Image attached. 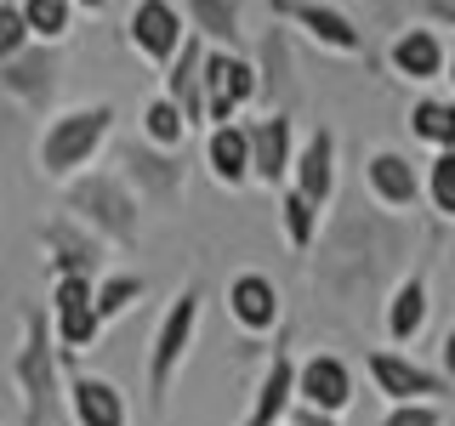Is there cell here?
Instances as JSON below:
<instances>
[{
  "label": "cell",
  "mask_w": 455,
  "mask_h": 426,
  "mask_svg": "<svg viewBox=\"0 0 455 426\" xmlns=\"http://www.w3.org/2000/svg\"><path fill=\"white\" fill-rule=\"evenodd\" d=\"M114 120H120L114 103H75V108L52 114L46 131H40V148H35L40 177L68 182V177H80V170H92V160L103 154V142L114 131Z\"/></svg>",
  "instance_id": "6da1fadb"
},
{
  "label": "cell",
  "mask_w": 455,
  "mask_h": 426,
  "mask_svg": "<svg viewBox=\"0 0 455 426\" xmlns=\"http://www.w3.org/2000/svg\"><path fill=\"white\" fill-rule=\"evenodd\" d=\"M63 188H68V217L85 222L97 239H114V245L137 239V193L120 170H80Z\"/></svg>",
  "instance_id": "7a4b0ae2"
},
{
  "label": "cell",
  "mask_w": 455,
  "mask_h": 426,
  "mask_svg": "<svg viewBox=\"0 0 455 426\" xmlns=\"http://www.w3.org/2000/svg\"><path fill=\"white\" fill-rule=\"evenodd\" d=\"M12 381L23 392L28 426H52L57 421V335H52V312H23V347L12 359Z\"/></svg>",
  "instance_id": "3957f363"
},
{
  "label": "cell",
  "mask_w": 455,
  "mask_h": 426,
  "mask_svg": "<svg viewBox=\"0 0 455 426\" xmlns=\"http://www.w3.org/2000/svg\"><path fill=\"white\" fill-rule=\"evenodd\" d=\"M92 290L97 284L85 273H57L52 279V335H57V352H63V359L97 347V335H103V319H97Z\"/></svg>",
  "instance_id": "277c9868"
},
{
  "label": "cell",
  "mask_w": 455,
  "mask_h": 426,
  "mask_svg": "<svg viewBox=\"0 0 455 426\" xmlns=\"http://www.w3.org/2000/svg\"><path fill=\"white\" fill-rule=\"evenodd\" d=\"M57 85H63V57H57V46H46V40H28L18 57L0 63V91H6L18 108L46 114Z\"/></svg>",
  "instance_id": "5b68a950"
},
{
  "label": "cell",
  "mask_w": 455,
  "mask_h": 426,
  "mask_svg": "<svg viewBox=\"0 0 455 426\" xmlns=\"http://www.w3.org/2000/svg\"><path fill=\"white\" fill-rule=\"evenodd\" d=\"M194 324H199V290L188 284V290L165 307L160 330H154V347H148V398H154V409L165 404L171 375H177L182 352H188V341H194Z\"/></svg>",
  "instance_id": "8992f818"
},
{
  "label": "cell",
  "mask_w": 455,
  "mask_h": 426,
  "mask_svg": "<svg viewBox=\"0 0 455 426\" xmlns=\"http://www.w3.org/2000/svg\"><path fill=\"white\" fill-rule=\"evenodd\" d=\"M245 137H251V182H262V188H291L296 114L291 108H267L262 120H245Z\"/></svg>",
  "instance_id": "52a82bcc"
},
{
  "label": "cell",
  "mask_w": 455,
  "mask_h": 426,
  "mask_svg": "<svg viewBox=\"0 0 455 426\" xmlns=\"http://www.w3.org/2000/svg\"><path fill=\"white\" fill-rule=\"evenodd\" d=\"M245 103H256V63L245 51L205 46V125L234 120Z\"/></svg>",
  "instance_id": "ba28073f"
},
{
  "label": "cell",
  "mask_w": 455,
  "mask_h": 426,
  "mask_svg": "<svg viewBox=\"0 0 455 426\" xmlns=\"http://www.w3.org/2000/svg\"><path fill=\"white\" fill-rule=\"evenodd\" d=\"M125 40H132V51L142 63L165 68L182 51V40H188V18H182L177 0H137L132 18H125Z\"/></svg>",
  "instance_id": "9c48e42d"
},
{
  "label": "cell",
  "mask_w": 455,
  "mask_h": 426,
  "mask_svg": "<svg viewBox=\"0 0 455 426\" xmlns=\"http://www.w3.org/2000/svg\"><path fill=\"white\" fill-rule=\"evenodd\" d=\"M267 12H274L279 23L302 28L313 46H324V51H341V57H359L364 51L359 23H353L347 12H336V6H319V0H267Z\"/></svg>",
  "instance_id": "30bf717a"
},
{
  "label": "cell",
  "mask_w": 455,
  "mask_h": 426,
  "mask_svg": "<svg viewBox=\"0 0 455 426\" xmlns=\"http://www.w3.org/2000/svg\"><path fill=\"white\" fill-rule=\"evenodd\" d=\"M387 63H393V75H398V80H410V85H433V80L450 68L444 28H433V23H410L404 35H393Z\"/></svg>",
  "instance_id": "8fae6325"
},
{
  "label": "cell",
  "mask_w": 455,
  "mask_h": 426,
  "mask_svg": "<svg viewBox=\"0 0 455 426\" xmlns=\"http://www.w3.org/2000/svg\"><path fill=\"white\" fill-rule=\"evenodd\" d=\"M40 245H46L52 279H57V273H85V279H92L97 267H103V239H97L85 222H75V217L46 222V227H40Z\"/></svg>",
  "instance_id": "7c38bea8"
},
{
  "label": "cell",
  "mask_w": 455,
  "mask_h": 426,
  "mask_svg": "<svg viewBox=\"0 0 455 426\" xmlns=\"http://www.w3.org/2000/svg\"><path fill=\"white\" fill-rule=\"evenodd\" d=\"M165 97L182 108V120L188 125H205V40L188 28V40H182V51L165 63Z\"/></svg>",
  "instance_id": "4fadbf2b"
},
{
  "label": "cell",
  "mask_w": 455,
  "mask_h": 426,
  "mask_svg": "<svg viewBox=\"0 0 455 426\" xmlns=\"http://www.w3.org/2000/svg\"><path fill=\"white\" fill-rule=\"evenodd\" d=\"M68 415H75V426H132V409H125V398L114 381L103 375H68Z\"/></svg>",
  "instance_id": "5bb4252c"
},
{
  "label": "cell",
  "mask_w": 455,
  "mask_h": 426,
  "mask_svg": "<svg viewBox=\"0 0 455 426\" xmlns=\"http://www.w3.org/2000/svg\"><path fill=\"white\" fill-rule=\"evenodd\" d=\"M114 165H120V177L132 182V188H148L154 199H171V193H177V182H182L177 154L154 148V142H125V148L114 154Z\"/></svg>",
  "instance_id": "9a60e30c"
},
{
  "label": "cell",
  "mask_w": 455,
  "mask_h": 426,
  "mask_svg": "<svg viewBox=\"0 0 455 426\" xmlns=\"http://www.w3.org/2000/svg\"><path fill=\"white\" fill-rule=\"evenodd\" d=\"M296 392H302L307 409H319V415H341V409L353 404V369L341 359H307L302 375H296Z\"/></svg>",
  "instance_id": "2e32d148"
},
{
  "label": "cell",
  "mask_w": 455,
  "mask_h": 426,
  "mask_svg": "<svg viewBox=\"0 0 455 426\" xmlns=\"http://www.w3.org/2000/svg\"><path fill=\"white\" fill-rule=\"evenodd\" d=\"M205 165L222 188H245L251 182V137H245V120H222L205 131Z\"/></svg>",
  "instance_id": "e0dca14e"
},
{
  "label": "cell",
  "mask_w": 455,
  "mask_h": 426,
  "mask_svg": "<svg viewBox=\"0 0 455 426\" xmlns=\"http://www.w3.org/2000/svg\"><path fill=\"white\" fill-rule=\"evenodd\" d=\"M291 188L324 205L336 188V137L331 131H313L307 142H296V165H291Z\"/></svg>",
  "instance_id": "ac0fdd59"
},
{
  "label": "cell",
  "mask_w": 455,
  "mask_h": 426,
  "mask_svg": "<svg viewBox=\"0 0 455 426\" xmlns=\"http://www.w3.org/2000/svg\"><path fill=\"white\" fill-rule=\"evenodd\" d=\"M364 182H370V193H376L381 205H393V210H410L421 199V177H416V165H410L398 148H376V154H370Z\"/></svg>",
  "instance_id": "d6986e66"
},
{
  "label": "cell",
  "mask_w": 455,
  "mask_h": 426,
  "mask_svg": "<svg viewBox=\"0 0 455 426\" xmlns=\"http://www.w3.org/2000/svg\"><path fill=\"white\" fill-rule=\"evenodd\" d=\"M228 312H234L245 330H274L279 324V290H274V279L267 273H239L234 284H228Z\"/></svg>",
  "instance_id": "ffe728a7"
},
{
  "label": "cell",
  "mask_w": 455,
  "mask_h": 426,
  "mask_svg": "<svg viewBox=\"0 0 455 426\" xmlns=\"http://www.w3.org/2000/svg\"><path fill=\"white\" fill-rule=\"evenodd\" d=\"M370 375H376V387L387 392L393 404H416V398H433V392H444V387H438V375H433V369H421V364L398 359V352H370Z\"/></svg>",
  "instance_id": "44dd1931"
},
{
  "label": "cell",
  "mask_w": 455,
  "mask_h": 426,
  "mask_svg": "<svg viewBox=\"0 0 455 426\" xmlns=\"http://www.w3.org/2000/svg\"><path fill=\"white\" fill-rule=\"evenodd\" d=\"M182 18L205 46L245 51V23H239V0H182Z\"/></svg>",
  "instance_id": "7402d4cb"
},
{
  "label": "cell",
  "mask_w": 455,
  "mask_h": 426,
  "mask_svg": "<svg viewBox=\"0 0 455 426\" xmlns=\"http://www.w3.org/2000/svg\"><path fill=\"white\" fill-rule=\"evenodd\" d=\"M291 392H296V364L284 359V352H274L267 381H262V392H256L245 426H279V415H291Z\"/></svg>",
  "instance_id": "603a6c76"
},
{
  "label": "cell",
  "mask_w": 455,
  "mask_h": 426,
  "mask_svg": "<svg viewBox=\"0 0 455 426\" xmlns=\"http://www.w3.org/2000/svg\"><path fill=\"white\" fill-rule=\"evenodd\" d=\"M410 137L427 142V148H455V97H433L421 91L416 108H410Z\"/></svg>",
  "instance_id": "cb8c5ba5"
},
{
  "label": "cell",
  "mask_w": 455,
  "mask_h": 426,
  "mask_svg": "<svg viewBox=\"0 0 455 426\" xmlns=\"http://www.w3.org/2000/svg\"><path fill=\"white\" fill-rule=\"evenodd\" d=\"M188 131H194V125L182 120V108L171 103L165 91L142 103V142H154V148H171V154H177V148H182V137H188Z\"/></svg>",
  "instance_id": "d4e9b609"
},
{
  "label": "cell",
  "mask_w": 455,
  "mask_h": 426,
  "mask_svg": "<svg viewBox=\"0 0 455 426\" xmlns=\"http://www.w3.org/2000/svg\"><path fill=\"white\" fill-rule=\"evenodd\" d=\"M421 319H427V279L410 273V279L393 290V302H387V335H393V341H410V335L421 330Z\"/></svg>",
  "instance_id": "484cf974"
},
{
  "label": "cell",
  "mask_w": 455,
  "mask_h": 426,
  "mask_svg": "<svg viewBox=\"0 0 455 426\" xmlns=\"http://www.w3.org/2000/svg\"><path fill=\"white\" fill-rule=\"evenodd\" d=\"M23 6V23L35 40H46V46H63L68 28H75V0H18Z\"/></svg>",
  "instance_id": "4316f807"
},
{
  "label": "cell",
  "mask_w": 455,
  "mask_h": 426,
  "mask_svg": "<svg viewBox=\"0 0 455 426\" xmlns=\"http://www.w3.org/2000/svg\"><path fill=\"white\" fill-rule=\"evenodd\" d=\"M279 227H284V245L291 250H307L313 233H319V205L302 199L296 188H279Z\"/></svg>",
  "instance_id": "83f0119b"
},
{
  "label": "cell",
  "mask_w": 455,
  "mask_h": 426,
  "mask_svg": "<svg viewBox=\"0 0 455 426\" xmlns=\"http://www.w3.org/2000/svg\"><path fill=\"white\" fill-rule=\"evenodd\" d=\"M92 302H97V319L114 324L120 312H132V307L142 302V279H137V273H108V279H97Z\"/></svg>",
  "instance_id": "f1b7e54d"
},
{
  "label": "cell",
  "mask_w": 455,
  "mask_h": 426,
  "mask_svg": "<svg viewBox=\"0 0 455 426\" xmlns=\"http://www.w3.org/2000/svg\"><path fill=\"white\" fill-rule=\"evenodd\" d=\"M421 193L433 199L438 217L455 222V148H438L433 154V165H427V177H421Z\"/></svg>",
  "instance_id": "f546056e"
},
{
  "label": "cell",
  "mask_w": 455,
  "mask_h": 426,
  "mask_svg": "<svg viewBox=\"0 0 455 426\" xmlns=\"http://www.w3.org/2000/svg\"><path fill=\"white\" fill-rule=\"evenodd\" d=\"M28 40H35V35H28V23H23V6H18V0H0V63L18 57Z\"/></svg>",
  "instance_id": "4dcf8cb0"
},
{
  "label": "cell",
  "mask_w": 455,
  "mask_h": 426,
  "mask_svg": "<svg viewBox=\"0 0 455 426\" xmlns=\"http://www.w3.org/2000/svg\"><path fill=\"white\" fill-rule=\"evenodd\" d=\"M381 426H444V409H433L427 398H416V404H393Z\"/></svg>",
  "instance_id": "1f68e13d"
},
{
  "label": "cell",
  "mask_w": 455,
  "mask_h": 426,
  "mask_svg": "<svg viewBox=\"0 0 455 426\" xmlns=\"http://www.w3.org/2000/svg\"><path fill=\"white\" fill-rule=\"evenodd\" d=\"M421 18L433 28H455V0H421Z\"/></svg>",
  "instance_id": "d6a6232c"
},
{
  "label": "cell",
  "mask_w": 455,
  "mask_h": 426,
  "mask_svg": "<svg viewBox=\"0 0 455 426\" xmlns=\"http://www.w3.org/2000/svg\"><path fill=\"white\" fill-rule=\"evenodd\" d=\"M291 426H331V415H319V409H291Z\"/></svg>",
  "instance_id": "836d02e7"
},
{
  "label": "cell",
  "mask_w": 455,
  "mask_h": 426,
  "mask_svg": "<svg viewBox=\"0 0 455 426\" xmlns=\"http://www.w3.org/2000/svg\"><path fill=\"white\" fill-rule=\"evenodd\" d=\"M444 375L455 381V330H450V341H444Z\"/></svg>",
  "instance_id": "e575fe53"
},
{
  "label": "cell",
  "mask_w": 455,
  "mask_h": 426,
  "mask_svg": "<svg viewBox=\"0 0 455 426\" xmlns=\"http://www.w3.org/2000/svg\"><path fill=\"white\" fill-rule=\"evenodd\" d=\"M108 0H75V12H103Z\"/></svg>",
  "instance_id": "d590c367"
},
{
  "label": "cell",
  "mask_w": 455,
  "mask_h": 426,
  "mask_svg": "<svg viewBox=\"0 0 455 426\" xmlns=\"http://www.w3.org/2000/svg\"><path fill=\"white\" fill-rule=\"evenodd\" d=\"M444 80H450V85H455V51H450V68H444Z\"/></svg>",
  "instance_id": "8d00e7d4"
}]
</instances>
